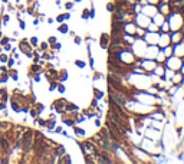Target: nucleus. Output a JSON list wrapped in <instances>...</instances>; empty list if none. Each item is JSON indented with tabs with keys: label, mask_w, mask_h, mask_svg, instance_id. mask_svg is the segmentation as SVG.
<instances>
[{
	"label": "nucleus",
	"mask_w": 184,
	"mask_h": 164,
	"mask_svg": "<svg viewBox=\"0 0 184 164\" xmlns=\"http://www.w3.org/2000/svg\"><path fill=\"white\" fill-rule=\"evenodd\" d=\"M107 9H108V10H111V12H112V10H114V6H112V5H108V6H107Z\"/></svg>",
	"instance_id": "10"
},
{
	"label": "nucleus",
	"mask_w": 184,
	"mask_h": 164,
	"mask_svg": "<svg viewBox=\"0 0 184 164\" xmlns=\"http://www.w3.org/2000/svg\"><path fill=\"white\" fill-rule=\"evenodd\" d=\"M30 42H32L33 46H36V45H38V39H36V38H32V39H30Z\"/></svg>",
	"instance_id": "4"
},
{
	"label": "nucleus",
	"mask_w": 184,
	"mask_h": 164,
	"mask_svg": "<svg viewBox=\"0 0 184 164\" xmlns=\"http://www.w3.org/2000/svg\"><path fill=\"white\" fill-rule=\"evenodd\" d=\"M59 92H65V86L63 85H59Z\"/></svg>",
	"instance_id": "7"
},
{
	"label": "nucleus",
	"mask_w": 184,
	"mask_h": 164,
	"mask_svg": "<svg viewBox=\"0 0 184 164\" xmlns=\"http://www.w3.org/2000/svg\"><path fill=\"white\" fill-rule=\"evenodd\" d=\"M69 17V14L66 13V14H59L58 16V22H62V20H65V19H68Z\"/></svg>",
	"instance_id": "1"
},
{
	"label": "nucleus",
	"mask_w": 184,
	"mask_h": 164,
	"mask_svg": "<svg viewBox=\"0 0 184 164\" xmlns=\"http://www.w3.org/2000/svg\"><path fill=\"white\" fill-rule=\"evenodd\" d=\"M59 32H61V33H66V32H68V26H66V25H62L61 28H59Z\"/></svg>",
	"instance_id": "2"
},
{
	"label": "nucleus",
	"mask_w": 184,
	"mask_h": 164,
	"mask_svg": "<svg viewBox=\"0 0 184 164\" xmlns=\"http://www.w3.org/2000/svg\"><path fill=\"white\" fill-rule=\"evenodd\" d=\"M7 22H9V16H5L3 17V23H7Z\"/></svg>",
	"instance_id": "9"
},
{
	"label": "nucleus",
	"mask_w": 184,
	"mask_h": 164,
	"mask_svg": "<svg viewBox=\"0 0 184 164\" xmlns=\"http://www.w3.org/2000/svg\"><path fill=\"white\" fill-rule=\"evenodd\" d=\"M82 17H84V19H86V17H88V10H84V13H82Z\"/></svg>",
	"instance_id": "6"
},
{
	"label": "nucleus",
	"mask_w": 184,
	"mask_h": 164,
	"mask_svg": "<svg viewBox=\"0 0 184 164\" xmlns=\"http://www.w3.org/2000/svg\"><path fill=\"white\" fill-rule=\"evenodd\" d=\"M49 42H51V43H55V42H56V38H53V36H52V38H49Z\"/></svg>",
	"instance_id": "8"
},
{
	"label": "nucleus",
	"mask_w": 184,
	"mask_h": 164,
	"mask_svg": "<svg viewBox=\"0 0 184 164\" xmlns=\"http://www.w3.org/2000/svg\"><path fill=\"white\" fill-rule=\"evenodd\" d=\"M75 131L78 132V135H84V130H79V128H75Z\"/></svg>",
	"instance_id": "5"
},
{
	"label": "nucleus",
	"mask_w": 184,
	"mask_h": 164,
	"mask_svg": "<svg viewBox=\"0 0 184 164\" xmlns=\"http://www.w3.org/2000/svg\"><path fill=\"white\" fill-rule=\"evenodd\" d=\"M75 65H78L79 68H85V62H82V61H75Z\"/></svg>",
	"instance_id": "3"
}]
</instances>
